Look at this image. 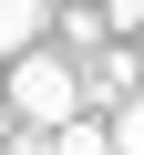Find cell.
I'll use <instances>...</instances> for the list:
<instances>
[{"label": "cell", "mask_w": 144, "mask_h": 155, "mask_svg": "<svg viewBox=\"0 0 144 155\" xmlns=\"http://www.w3.org/2000/svg\"><path fill=\"white\" fill-rule=\"evenodd\" d=\"M0 104H11L21 134H62V124H83V72H72V52H21L11 72H0Z\"/></svg>", "instance_id": "obj_1"}, {"label": "cell", "mask_w": 144, "mask_h": 155, "mask_svg": "<svg viewBox=\"0 0 144 155\" xmlns=\"http://www.w3.org/2000/svg\"><path fill=\"white\" fill-rule=\"evenodd\" d=\"M72 72H83V114H93V124H103L113 104H134V93H144V62H134V41H103L93 62H72Z\"/></svg>", "instance_id": "obj_2"}, {"label": "cell", "mask_w": 144, "mask_h": 155, "mask_svg": "<svg viewBox=\"0 0 144 155\" xmlns=\"http://www.w3.org/2000/svg\"><path fill=\"white\" fill-rule=\"evenodd\" d=\"M41 31H52V0H0V72L21 52H41Z\"/></svg>", "instance_id": "obj_3"}, {"label": "cell", "mask_w": 144, "mask_h": 155, "mask_svg": "<svg viewBox=\"0 0 144 155\" xmlns=\"http://www.w3.org/2000/svg\"><path fill=\"white\" fill-rule=\"evenodd\" d=\"M41 155H113V134H103V124H93V114H83V124H62V134H52V145H41Z\"/></svg>", "instance_id": "obj_4"}, {"label": "cell", "mask_w": 144, "mask_h": 155, "mask_svg": "<svg viewBox=\"0 0 144 155\" xmlns=\"http://www.w3.org/2000/svg\"><path fill=\"white\" fill-rule=\"evenodd\" d=\"M103 134H113V155H144V93H134V104H113V114H103Z\"/></svg>", "instance_id": "obj_5"}, {"label": "cell", "mask_w": 144, "mask_h": 155, "mask_svg": "<svg viewBox=\"0 0 144 155\" xmlns=\"http://www.w3.org/2000/svg\"><path fill=\"white\" fill-rule=\"evenodd\" d=\"M93 21H103V41H134L144 31V0H93Z\"/></svg>", "instance_id": "obj_6"}, {"label": "cell", "mask_w": 144, "mask_h": 155, "mask_svg": "<svg viewBox=\"0 0 144 155\" xmlns=\"http://www.w3.org/2000/svg\"><path fill=\"white\" fill-rule=\"evenodd\" d=\"M41 145H52V134H21V124L0 134V155H41Z\"/></svg>", "instance_id": "obj_7"}, {"label": "cell", "mask_w": 144, "mask_h": 155, "mask_svg": "<svg viewBox=\"0 0 144 155\" xmlns=\"http://www.w3.org/2000/svg\"><path fill=\"white\" fill-rule=\"evenodd\" d=\"M0 134H11V104H0Z\"/></svg>", "instance_id": "obj_8"}, {"label": "cell", "mask_w": 144, "mask_h": 155, "mask_svg": "<svg viewBox=\"0 0 144 155\" xmlns=\"http://www.w3.org/2000/svg\"><path fill=\"white\" fill-rule=\"evenodd\" d=\"M134 62H144V31H134Z\"/></svg>", "instance_id": "obj_9"}]
</instances>
